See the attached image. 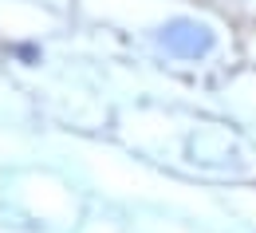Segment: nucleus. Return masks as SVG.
Listing matches in <instances>:
<instances>
[{"label":"nucleus","instance_id":"obj_1","mask_svg":"<svg viewBox=\"0 0 256 233\" xmlns=\"http://www.w3.org/2000/svg\"><path fill=\"white\" fill-rule=\"evenodd\" d=\"M158 40L182 60H197V56H209L213 52V28L201 24V20H190V16H174L158 28Z\"/></svg>","mask_w":256,"mask_h":233}]
</instances>
